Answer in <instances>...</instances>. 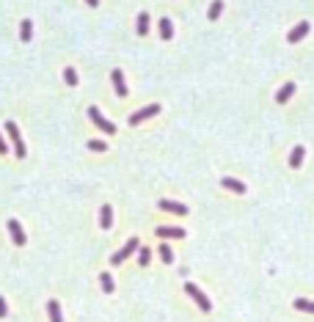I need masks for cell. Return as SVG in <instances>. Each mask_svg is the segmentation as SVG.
Instances as JSON below:
<instances>
[{
  "label": "cell",
  "mask_w": 314,
  "mask_h": 322,
  "mask_svg": "<svg viewBox=\"0 0 314 322\" xmlns=\"http://www.w3.org/2000/svg\"><path fill=\"white\" fill-rule=\"evenodd\" d=\"M88 149H91V152H105L108 144H105V141H88Z\"/></svg>",
  "instance_id": "25"
},
{
  "label": "cell",
  "mask_w": 314,
  "mask_h": 322,
  "mask_svg": "<svg viewBox=\"0 0 314 322\" xmlns=\"http://www.w3.org/2000/svg\"><path fill=\"white\" fill-rule=\"evenodd\" d=\"M111 80H113V88L119 97H127V83H124V75H121V69H113L111 72Z\"/></svg>",
  "instance_id": "8"
},
{
  "label": "cell",
  "mask_w": 314,
  "mask_h": 322,
  "mask_svg": "<svg viewBox=\"0 0 314 322\" xmlns=\"http://www.w3.org/2000/svg\"><path fill=\"white\" fill-rule=\"evenodd\" d=\"M99 226H102V229H111V226H113V209L108 207V204L99 209Z\"/></svg>",
  "instance_id": "13"
},
{
  "label": "cell",
  "mask_w": 314,
  "mask_h": 322,
  "mask_svg": "<svg viewBox=\"0 0 314 322\" xmlns=\"http://www.w3.org/2000/svg\"><path fill=\"white\" fill-rule=\"evenodd\" d=\"M157 113H160V105H146V108H141L138 113L130 116V124H141V121L152 119V116H157Z\"/></svg>",
  "instance_id": "5"
},
{
  "label": "cell",
  "mask_w": 314,
  "mask_h": 322,
  "mask_svg": "<svg viewBox=\"0 0 314 322\" xmlns=\"http://www.w3.org/2000/svg\"><path fill=\"white\" fill-rule=\"evenodd\" d=\"M185 292H187L190 297H193V300H196V306H198L201 311H207V314L213 311V303H210V297L204 295V292H201L198 287H196V284H185Z\"/></svg>",
  "instance_id": "2"
},
{
  "label": "cell",
  "mask_w": 314,
  "mask_h": 322,
  "mask_svg": "<svg viewBox=\"0 0 314 322\" xmlns=\"http://www.w3.org/2000/svg\"><path fill=\"white\" fill-rule=\"evenodd\" d=\"M221 185L226 187V190H231V193H246V185H243V182H240V179H231V177H223L221 179Z\"/></svg>",
  "instance_id": "12"
},
{
  "label": "cell",
  "mask_w": 314,
  "mask_h": 322,
  "mask_svg": "<svg viewBox=\"0 0 314 322\" xmlns=\"http://www.w3.org/2000/svg\"><path fill=\"white\" fill-rule=\"evenodd\" d=\"M19 39H22V42H31V39H33V22H31V19H22V25H19Z\"/></svg>",
  "instance_id": "15"
},
{
  "label": "cell",
  "mask_w": 314,
  "mask_h": 322,
  "mask_svg": "<svg viewBox=\"0 0 314 322\" xmlns=\"http://www.w3.org/2000/svg\"><path fill=\"white\" fill-rule=\"evenodd\" d=\"M160 39H165V42H168V39H174V25H171L168 17L160 19Z\"/></svg>",
  "instance_id": "16"
},
{
  "label": "cell",
  "mask_w": 314,
  "mask_h": 322,
  "mask_svg": "<svg viewBox=\"0 0 314 322\" xmlns=\"http://www.w3.org/2000/svg\"><path fill=\"white\" fill-rule=\"evenodd\" d=\"M160 259H163L165 264H171V262H174V251H171V248L165 245V242L160 245Z\"/></svg>",
  "instance_id": "22"
},
{
  "label": "cell",
  "mask_w": 314,
  "mask_h": 322,
  "mask_svg": "<svg viewBox=\"0 0 314 322\" xmlns=\"http://www.w3.org/2000/svg\"><path fill=\"white\" fill-rule=\"evenodd\" d=\"M138 248H141V242H138V237H130V240H127V245L121 248L119 254H113V256H111V262H113V264H121V262H124V259H127V256H132V254H135Z\"/></svg>",
  "instance_id": "3"
},
{
  "label": "cell",
  "mask_w": 314,
  "mask_h": 322,
  "mask_svg": "<svg viewBox=\"0 0 314 322\" xmlns=\"http://www.w3.org/2000/svg\"><path fill=\"white\" fill-rule=\"evenodd\" d=\"M160 240H182L185 237V229H177V226H157L154 231Z\"/></svg>",
  "instance_id": "6"
},
{
  "label": "cell",
  "mask_w": 314,
  "mask_h": 322,
  "mask_svg": "<svg viewBox=\"0 0 314 322\" xmlns=\"http://www.w3.org/2000/svg\"><path fill=\"white\" fill-rule=\"evenodd\" d=\"M85 3H88L91 9H97V6H99V0H85Z\"/></svg>",
  "instance_id": "28"
},
{
  "label": "cell",
  "mask_w": 314,
  "mask_h": 322,
  "mask_svg": "<svg viewBox=\"0 0 314 322\" xmlns=\"http://www.w3.org/2000/svg\"><path fill=\"white\" fill-rule=\"evenodd\" d=\"M221 11H223V0H213V6H210V11H207V17L215 22V19L221 17Z\"/></svg>",
  "instance_id": "20"
},
{
  "label": "cell",
  "mask_w": 314,
  "mask_h": 322,
  "mask_svg": "<svg viewBox=\"0 0 314 322\" xmlns=\"http://www.w3.org/2000/svg\"><path fill=\"white\" fill-rule=\"evenodd\" d=\"M149 259H152V251H149V248H141V251H138V264H141V267H146V264H149Z\"/></svg>",
  "instance_id": "23"
},
{
  "label": "cell",
  "mask_w": 314,
  "mask_h": 322,
  "mask_svg": "<svg viewBox=\"0 0 314 322\" xmlns=\"http://www.w3.org/2000/svg\"><path fill=\"white\" fill-rule=\"evenodd\" d=\"M295 94V83H287V85H281V91L276 94V102L279 105H284V102H289V97Z\"/></svg>",
  "instance_id": "14"
},
{
  "label": "cell",
  "mask_w": 314,
  "mask_h": 322,
  "mask_svg": "<svg viewBox=\"0 0 314 322\" xmlns=\"http://www.w3.org/2000/svg\"><path fill=\"white\" fill-rule=\"evenodd\" d=\"M6 132H9V138H11V144H14V154H17L19 160L28 154V149H25V141H22V135H19V127L14 124V121H6Z\"/></svg>",
  "instance_id": "1"
},
{
  "label": "cell",
  "mask_w": 314,
  "mask_h": 322,
  "mask_svg": "<svg viewBox=\"0 0 314 322\" xmlns=\"http://www.w3.org/2000/svg\"><path fill=\"white\" fill-rule=\"evenodd\" d=\"M88 116H91V121L102 129V132H108V135H113V132H116V124H111V121L105 119V116L97 111V108H88Z\"/></svg>",
  "instance_id": "4"
},
{
  "label": "cell",
  "mask_w": 314,
  "mask_h": 322,
  "mask_svg": "<svg viewBox=\"0 0 314 322\" xmlns=\"http://www.w3.org/2000/svg\"><path fill=\"white\" fill-rule=\"evenodd\" d=\"M9 152V146H6V141H3V135H0V154H6Z\"/></svg>",
  "instance_id": "27"
},
{
  "label": "cell",
  "mask_w": 314,
  "mask_h": 322,
  "mask_svg": "<svg viewBox=\"0 0 314 322\" xmlns=\"http://www.w3.org/2000/svg\"><path fill=\"white\" fill-rule=\"evenodd\" d=\"M303 157H306V146H295L292 154H289V168H300V165H303Z\"/></svg>",
  "instance_id": "10"
},
{
  "label": "cell",
  "mask_w": 314,
  "mask_h": 322,
  "mask_svg": "<svg viewBox=\"0 0 314 322\" xmlns=\"http://www.w3.org/2000/svg\"><path fill=\"white\" fill-rule=\"evenodd\" d=\"M6 314H9V308H6V300H3V297H0V320H3V317H6Z\"/></svg>",
  "instance_id": "26"
},
{
  "label": "cell",
  "mask_w": 314,
  "mask_h": 322,
  "mask_svg": "<svg viewBox=\"0 0 314 322\" xmlns=\"http://www.w3.org/2000/svg\"><path fill=\"white\" fill-rule=\"evenodd\" d=\"M295 308H297V311H306V314H314V300L297 297V300H295Z\"/></svg>",
  "instance_id": "19"
},
{
  "label": "cell",
  "mask_w": 314,
  "mask_h": 322,
  "mask_svg": "<svg viewBox=\"0 0 314 322\" xmlns=\"http://www.w3.org/2000/svg\"><path fill=\"white\" fill-rule=\"evenodd\" d=\"M309 31H312V25H309V22H306V19H303V22H297V25H295V28H292V31H289V36H287V42H289V44H295V42H300V39H303V36H306V33H309Z\"/></svg>",
  "instance_id": "7"
},
{
  "label": "cell",
  "mask_w": 314,
  "mask_h": 322,
  "mask_svg": "<svg viewBox=\"0 0 314 322\" xmlns=\"http://www.w3.org/2000/svg\"><path fill=\"white\" fill-rule=\"evenodd\" d=\"M47 311H50V322H64V317H61V306H58V300H50V303H47Z\"/></svg>",
  "instance_id": "17"
},
{
  "label": "cell",
  "mask_w": 314,
  "mask_h": 322,
  "mask_svg": "<svg viewBox=\"0 0 314 322\" xmlns=\"http://www.w3.org/2000/svg\"><path fill=\"white\" fill-rule=\"evenodd\" d=\"M99 284H102V289H105L108 295L113 292V275H111V273H102V275H99Z\"/></svg>",
  "instance_id": "21"
},
{
  "label": "cell",
  "mask_w": 314,
  "mask_h": 322,
  "mask_svg": "<svg viewBox=\"0 0 314 322\" xmlns=\"http://www.w3.org/2000/svg\"><path fill=\"white\" fill-rule=\"evenodd\" d=\"M146 33H149V14L141 11L138 14V36H146Z\"/></svg>",
  "instance_id": "18"
},
{
  "label": "cell",
  "mask_w": 314,
  "mask_h": 322,
  "mask_svg": "<svg viewBox=\"0 0 314 322\" xmlns=\"http://www.w3.org/2000/svg\"><path fill=\"white\" fill-rule=\"evenodd\" d=\"M160 209H163V212H174V215H187V207H185V204H177V201H165V198H163V201H160Z\"/></svg>",
  "instance_id": "11"
},
{
  "label": "cell",
  "mask_w": 314,
  "mask_h": 322,
  "mask_svg": "<svg viewBox=\"0 0 314 322\" xmlns=\"http://www.w3.org/2000/svg\"><path fill=\"white\" fill-rule=\"evenodd\" d=\"M9 231H11V240H14V245H25V231L19 226V221H9Z\"/></svg>",
  "instance_id": "9"
},
{
  "label": "cell",
  "mask_w": 314,
  "mask_h": 322,
  "mask_svg": "<svg viewBox=\"0 0 314 322\" xmlns=\"http://www.w3.org/2000/svg\"><path fill=\"white\" fill-rule=\"evenodd\" d=\"M64 80H66V85H77V72L72 66L64 69Z\"/></svg>",
  "instance_id": "24"
}]
</instances>
